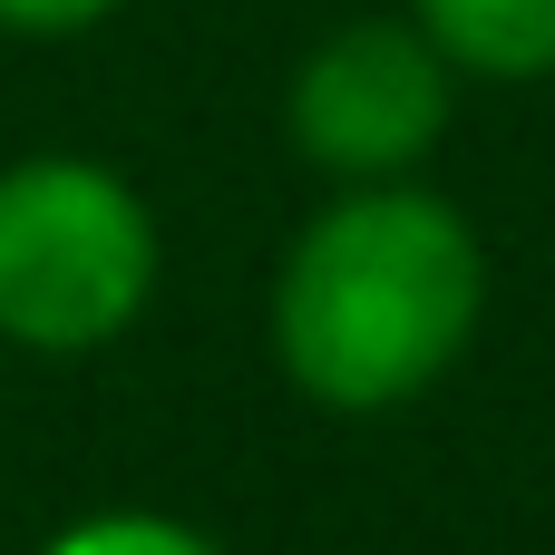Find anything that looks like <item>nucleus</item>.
Instances as JSON below:
<instances>
[{"mask_svg": "<svg viewBox=\"0 0 555 555\" xmlns=\"http://www.w3.org/2000/svg\"><path fill=\"white\" fill-rule=\"evenodd\" d=\"M488 322V244L420 176L341 185L273 273V361L322 410H400Z\"/></svg>", "mask_w": 555, "mask_h": 555, "instance_id": "f257e3e1", "label": "nucleus"}, {"mask_svg": "<svg viewBox=\"0 0 555 555\" xmlns=\"http://www.w3.org/2000/svg\"><path fill=\"white\" fill-rule=\"evenodd\" d=\"M156 215L98 156H10L0 166V341L39 361H88L156 302Z\"/></svg>", "mask_w": 555, "mask_h": 555, "instance_id": "f03ea898", "label": "nucleus"}, {"mask_svg": "<svg viewBox=\"0 0 555 555\" xmlns=\"http://www.w3.org/2000/svg\"><path fill=\"white\" fill-rule=\"evenodd\" d=\"M459 107V68L429 49V29L400 20H341L302 49L293 88H283V127L293 156L322 166L332 185H380V176H420V156L449 137Z\"/></svg>", "mask_w": 555, "mask_h": 555, "instance_id": "7ed1b4c3", "label": "nucleus"}, {"mask_svg": "<svg viewBox=\"0 0 555 555\" xmlns=\"http://www.w3.org/2000/svg\"><path fill=\"white\" fill-rule=\"evenodd\" d=\"M459 78H555V0H410Z\"/></svg>", "mask_w": 555, "mask_h": 555, "instance_id": "20e7f679", "label": "nucleus"}, {"mask_svg": "<svg viewBox=\"0 0 555 555\" xmlns=\"http://www.w3.org/2000/svg\"><path fill=\"white\" fill-rule=\"evenodd\" d=\"M39 555H224L215 537L176 527V517H146V507H107V517H78L68 537H49Z\"/></svg>", "mask_w": 555, "mask_h": 555, "instance_id": "39448f33", "label": "nucleus"}, {"mask_svg": "<svg viewBox=\"0 0 555 555\" xmlns=\"http://www.w3.org/2000/svg\"><path fill=\"white\" fill-rule=\"evenodd\" d=\"M117 0H0V29L10 39H78V29H98Z\"/></svg>", "mask_w": 555, "mask_h": 555, "instance_id": "423d86ee", "label": "nucleus"}]
</instances>
